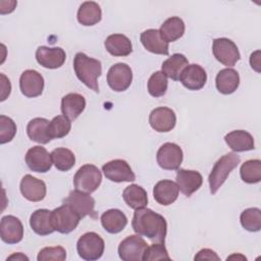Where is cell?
I'll return each mask as SVG.
<instances>
[{
  "instance_id": "obj_1",
  "label": "cell",
  "mask_w": 261,
  "mask_h": 261,
  "mask_svg": "<svg viewBox=\"0 0 261 261\" xmlns=\"http://www.w3.org/2000/svg\"><path fill=\"white\" fill-rule=\"evenodd\" d=\"M133 229L140 236L147 237L150 241L164 243L167 233L165 218L149 208L137 209L132 221Z\"/></svg>"
},
{
  "instance_id": "obj_2",
  "label": "cell",
  "mask_w": 261,
  "mask_h": 261,
  "mask_svg": "<svg viewBox=\"0 0 261 261\" xmlns=\"http://www.w3.org/2000/svg\"><path fill=\"white\" fill-rule=\"evenodd\" d=\"M73 69L77 79L88 88L99 93L98 77L102 73V64L98 59L89 57L83 52L75 54L73 59Z\"/></svg>"
},
{
  "instance_id": "obj_3",
  "label": "cell",
  "mask_w": 261,
  "mask_h": 261,
  "mask_svg": "<svg viewBox=\"0 0 261 261\" xmlns=\"http://www.w3.org/2000/svg\"><path fill=\"white\" fill-rule=\"evenodd\" d=\"M240 162H241L240 156L233 152L223 155L215 162L208 176L210 193L212 195L217 193L219 188L226 180L229 173L239 165Z\"/></svg>"
},
{
  "instance_id": "obj_4",
  "label": "cell",
  "mask_w": 261,
  "mask_h": 261,
  "mask_svg": "<svg viewBox=\"0 0 261 261\" xmlns=\"http://www.w3.org/2000/svg\"><path fill=\"white\" fill-rule=\"evenodd\" d=\"M104 240L94 231L84 233L76 243V251L79 256L87 261L100 259L104 253Z\"/></svg>"
},
{
  "instance_id": "obj_5",
  "label": "cell",
  "mask_w": 261,
  "mask_h": 261,
  "mask_svg": "<svg viewBox=\"0 0 261 261\" xmlns=\"http://www.w3.org/2000/svg\"><path fill=\"white\" fill-rule=\"evenodd\" d=\"M102 181V173L99 168L93 164L81 166L73 176L75 190L91 194L95 192Z\"/></svg>"
},
{
  "instance_id": "obj_6",
  "label": "cell",
  "mask_w": 261,
  "mask_h": 261,
  "mask_svg": "<svg viewBox=\"0 0 261 261\" xmlns=\"http://www.w3.org/2000/svg\"><path fill=\"white\" fill-rule=\"evenodd\" d=\"M51 219L56 231L67 234L76 228L81 217L70 206L63 204L51 211Z\"/></svg>"
},
{
  "instance_id": "obj_7",
  "label": "cell",
  "mask_w": 261,
  "mask_h": 261,
  "mask_svg": "<svg viewBox=\"0 0 261 261\" xmlns=\"http://www.w3.org/2000/svg\"><path fill=\"white\" fill-rule=\"evenodd\" d=\"M147 248L146 241L140 234H132L120 242L117 252L122 261H142Z\"/></svg>"
},
{
  "instance_id": "obj_8",
  "label": "cell",
  "mask_w": 261,
  "mask_h": 261,
  "mask_svg": "<svg viewBox=\"0 0 261 261\" xmlns=\"http://www.w3.org/2000/svg\"><path fill=\"white\" fill-rule=\"evenodd\" d=\"M212 52L214 57L223 65L233 66L241 58L237 45L227 38H218L213 41Z\"/></svg>"
},
{
  "instance_id": "obj_9",
  "label": "cell",
  "mask_w": 261,
  "mask_h": 261,
  "mask_svg": "<svg viewBox=\"0 0 261 261\" xmlns=\"http://www.w3.org/2000/svg\"><path fill=\"white\" fill-rule=\"evenodd\" d=\"M133 82L132 68L122 62L112 65L107 72V84L115 92H123Z\"/></svg>"
},
{
  "instance_id": "obj_10",
  "label": "cell",
  "mask_w": 261,
  "mask_h": 261,
  "mask_svg": "<svg viewBox=\"0 0 261 261\" xmlns=\"http://www.w3.org/2000/svg\"><path fill=\"white\" fill-rule=\"evenodd\" d=\"M63 204H66L70 206L79 215L81 218H84L88 215L95 218V200L93 197L90 196V194L74 190L71 191L68 196L63 199Z\"/></svg>"
},
{
  "instance_id": "obj_11",
  "label": "cell",
  "mask_w": 261,
  "mask_h": 261,
  "mask_svg": "<svg viewBox=\"0 0 261 261\" xmlns=\"http://www.w3.org/2000/svg\"><path fill=\"white\" fill-rule=\"evenodd\" d=\"M181 148L174 143H165L157 151V163L166 170L178 169L182 162Z\"/></svg>"
},
{
  "instance_id": "obj_12",
  "label": "cell",
  "mask_w": 261,
  "mask_h": 261,
  "mask_svg": "<svg viewBox=\"0 0 261 261\" xmlns=\"http://www.w3.org/2000/svg\"><path fill=\"white\" fill-rule=\"evenodd\" d=\"M105 177L114 182L134 181L136 175L125 160L114 159L102 166Z\"/></svg>"
},
{
  "instance_id": "obj_13",
  "label": "cell",
  "mask_w": 261,
  "mask_h": 261,
  "mask_svg": "<svg viewBox=\"0 0 261 261\" xmlns=\"http://www.w3.org/2000/svg\"><path fill=\"white\" fill-rule=\"evenodd\" d=\"M65 51L60 47L40 46L36 50V59L40 65L45 68H59L65 62Z\"/></svg>"
},
{
  "instance_id": "obj_14",
  "label": "cell",
  "mask_w": 261,
  "mask_h": 261,
  "mask_svg": "<svg viewBox=\"0 0 261 261\" xmlns=\"http://www.w3.org/2000/svg\"><path fill=\"white\" fill-rule=\"evenodd\" d=\"M19 89L28 98L40 96L44 90V79L40 72L34 69L24 70L19 77Z\"/></svg>"
},
{
  "instance_id": "obj_15",
  "label": "cell",
  "mask_w": 261,
  "mask_h": 261,
  "mask_svg": "<svg viewBox=\"0 0 261 261\" xmlns=\"http://www.w3.org/2000/svg\"><path fill=\"white\" fill-rule=\"evenodd\" d=\"M149 123L158 133L170 132L176 123V116L172 109L168 107H157L149 115Z\"/></svg>"
},
{
  "instance_id": "obj_16",
  "label": "cell",
  "mask_w": 261,
  "mask_h": 261,
  "mask_svg": "<svg viewBox=\"0 0 261 261\" xmlns=\"http://www.w3.org/2000/svg\"><path fill=\"white\" fill-rule=\"evenodd\" d=\"M0 237L6 244H17L23 238V226L21 221L13 216H3L0 222Z\"/></svg>"
},
{
  "instance_id": "obj_17",
  "label": "cell",
  "mask_w": 261,
  "mask_h": 261,
  "mask_svg": "<svg viewBox=\"0 0 261 261\" xmlns=\"http://www.w3.org/2000/svg\"><path fill=\"white\" fill-rule=\"evenodd\" d=\"M179 81L185 88L191 91L201 90L207 82V73L199 64L187 65L180 73Z\"/></svg>"
},
{
  "instance_id": "obj_18",
  "label": "cell",
  "mask_w": 261,
  "mask_h": 261,
  "mask_svg": "<svg viewBox=\"0 0 261 261\" xmlns=\"http://www.w3.org/2000/svg\"><path fill=\"white\" fill-rule=\"evenodd\" d=\"M25 163L31 170L36 172H47L53 164L51 154L41 146H35L28 150Z\"/></svg>"
},
{
  "instance_id": "obj_19",
  "label": "cell",
  "mask_w": 261,
  "mask_h": 261,
  "mask_svg": "<svg viewBox=\"0 0 261 261\" xmlns=\"http://www.w3.org/2000/svg\"><path fill=\"white\" fill-rule=\"evenodd\" d=\"M21 195L31 202H40L46 196V185L43 180L31 175L25 174L20 181Z\"/></svg>"
},
{
  "instance_id": "obj_20",
  "label": "cell",
  "mask_w": 261,
  "mask_h": 261,
  "mask_svg": "<svg viewBox=\"0 0 261 261\" xmlns=\"http://www.w3.org/2000/svg\"><path fill=\"white\" fill-rule=\"evenodd\" d=\"M203 182V177L196 170H188L179 168L176 172V185L178 190L187 197H191L200 189Z\"/></svg>"
},
{
  "instance_id": "obj_21",
  "label": "cell",
  "mask_w": 261,
  "mask_h": 261,
  "mask_svg": "<svg viewBox=\"0 0 261 261\" xmlns=\"http://www.w3.org/2000/svg\"><path fill=\"white\" fill-rule=\"evenodd\" d=\"M141 43L146 50L154 54L168 55V43L161 37L159 30L149 29L141 34Z\"/></svg>"
},
{
  "instance_id": "obj_22",
  "label": "cell",
  "mask_w": 261,
  "mask_h": 261,
  "mask_svg": "<svg viewBox=\"0 0 261 261\" xmlns=\"http://www.w3.org/2000/svg\"><path fill=\"white\" fill-rule=\"evenodd\" d=\"M178 192L179 190L176 182L170 179H163L154 186L153 197L158 204L168 206L177 199Z\"/></svg>"
},
{
  "instance_id": "obj_23",
  "label": "cell",
  "mask_w": 261,
  "mask_h": 261,
  "mask_svg": "<svg viewBox=\"0 0 261 261\" xmlns=\"http://www.w3.org/2000/svg\"><path fill=\"white\" fill-rule=\"evenodd\" d=\"M224 141L234 152H245L255 149L253 136L243 129H237L228 133L225 135Z\"/></svg>"
},
{
  "instance_id": "obj_24",
  "label": "cell",
  "mask_w": 261,
  "mask_h": 261,
  "mask_svg": "<svg viewBox=\"0 0 261 261\" xmlns=\"http://www.w3.org/2000/svg\"><path fill=\"white\" fill-rule=\"evenodd\" d=\"M86 99L77 93H69L61 99V112L69 120L76 119L85 110Z\"/></svg>"
},
{
  "instance_id": "obj_25",
  "label": "cell",
  "mask_w": 261,
  "mask_h": 261,
  "mask_svg": "<svg viewBox=\"0 0 261 261\" xmlns=\"http://www.w3.org/2000/svg\"><path fill=\"white\" fill-rule=\"evenodd\" d=\"M240 85V75L233 68L221 69L215 79V86L219 93L223 95L232 94Z\"/></svg>"
},
{
  "instance_id": "obj_26",
  "label": "cell",
  "mask_w": 261,
  "mask_h": 261,
  "mask_svg": "<svg viewBox=\"0 0 261 261\" xmlns=\"http://www.w3.org/2000/svg\"><path fill=\"white\" fill-rule=\"evenodd\" d=\"M105 49L113 56H127L133 51L130 40L122 34H113L106 38Z\"/></svg>"
},
{
  "instance_id": "obj_27",
  "label": "cell",
  "mask_w": 261,
  "mask_h": 261,
  "mask_svg": "<svg viewBox=\"0 0 261 261\" xmlns=\"http://www.w3.org/2000/svg\"><path fill=\"white\" fill-rule=\"evenodd\" d=\"M101 224L107 232L118 233L126 226L127 218L119 209H109L101 215Z\"/></svg>"
},
{
  "instance_id": "obj_28",
  "label": "cell",
  "mask_w": 261,
  "mask_h": 261,
  "mask_svg": "<svg viewBox=\"0 0 261 261\" xmlns=\"http://www.w3.org/2000/svg\"><path fill=\"white\" fill-rule=\"evenodd\" d=\"M30 225L39 236H47L55 231L52 224L51 211L48 209H38L33 212L30 217Z\"/></svg>"
},
{
  "instance_id": "obj_29",
  "label": "cell",
  "mask_w": 261,
  "mask_h": 261,
  "mask_svg": "<svg viewBox=\"0 0 261 261\" xmlns=\"http://www.w3.org/2000/svg\"><path fill=\"white\" fill-rule=\"evenodd\" d=\"M76 17L77 21L83 25H94L101 20L102 11L98 3L94 1H86L80 6Z\"/></svg>"
},
{
  "instance_id": "obj_30",
  "label": "cell",
  "mask_w": 261,
  "mask_h": 261,
  "mask_svg": "<svg viewBox=\"0 0 261 261\" xmlns=\"http://www.w3.org/2000/svg\"><path fill=\"white\" fill-rule=\"evenodd\" d=\"M49 120L43 117H36L30 120L27 125V134L29 138L39 144H47L51 141L48 136Z\"/></svg>"
},
{
  "instance_id": "obj_31",
  "label": "cell",
  "mask_w": 261,
  "mask_h": 261,
  "mask_svg": "<svg viewBox=\"0 0 261 261\" xmlns=\"http://www.w3.org/2000/svg\"><path fill=\"white\" fill-rule=\"evenodd\" d=\"M159 32L167 43L174 42L182 37L185 33V22L178 16H171L161 24Z\"/></svg>"
},
{
  "instance_id": "obj_32",
  "label": "cell",
  "mask_w": 261,
  "mask_h": 261,
  "mask_svg": "<svg viewBox=\"0 0 261 261\" xmlns=\"http://www.w3.org/2000/svg\"><path fill=\"white\" fill-rule=\"evenodd\" d=\"M189 65V61L184 54L175 53L163 61L161 65V71L169 79L178 81L184 68Z\"/></svg>"
},
{
  "instance_id": "obj_33",
  "label": "cell",
  "mask_w": 261,
  "mask_h": 261,
  "mask_svg": "<svg viewBox=\"0 0 261 261\" xmlns=\"http://www.w3.org/2000/svg\"><path fill=\"white\" fill-rule=\"evenodd\" d=\"M122 198L128 207L132 209L144 208L148 204L147 192L139 185H130L126 187L122 193Z\"/></svg>"
},
{
  "instance_id": "obj_34",
  "label": "cell",
  "mask_w": 261,
  "mask_h": 261,
  "mask_svg": "<svg viewBox=\"0 0 261 261\" xmlns=\"http://www.w3.org/2000/svg\"><path fill=\"white\" fill-rule=\"evenodd\" d=\"M50 154L54 166L60 171H67L75 164V156L69 149L57 148Z\"/></svg>"
},
{
  "instance_id": "obj_35",
  "label": "cell",
  "mask_w": 261,
  "mask_h": 261,
  "mask_svg": "<svg viewBox=\"0 0 261 261\" xmlns=\"http://www.w3.org/2000/svg\"><path fill=\"white\" fill-rule=\"evenodd\" d=\"M241 178L247 184H257L261 180V161L251 159L244 162L240 169Z\"/></svg>"
},
{
  "instance_id": "obj_36",
  "label": "cell",
  "mask_w": 261,
  "mask_h": 261,
  "mask_svg": "<svg viewBox=\"0 0 261 261\" xmlns=\"http://www.w3.org/2000/svg\"><path fill=\"white\" fill-rule=\"evenodd\" d=\"M70 128V120L64 115H57L48 124V136L51 140L60 139L67 136Z\"/></svg>"
},
{
  "instance_id": "obj_37",
  "label": "cell",
  "mask_w": 261,
  "mask_h": 261,
  "mask_svg": "<svg viewBox=\"0 0 261 261\" xmlns=\"http://www.w3.org/2000/svg\"><path fill=\"white\" fill-rule=\"evenodd\" d=\"M242 226L248 231H259L261 229V210L259 208L245 209L240 216Z\"/></svg>"
},
{
  "instance_id": "obj_38",
  "label": "cell",
  "mask_w": 261,
  "mask_h": 261,
  "mask_svg": "<svg viewBox=\"0 0 261 261\" xmlns=\"http://www.w3.org/2000/svg\"><path fill=\"white\" fill-rule=\"evenodd\" d=\"M167 76L162 71H155L149 77L148 92L151 96L157 98L163 96L167 91Z\"/></svg>"
},
{
  "instance_id": "obj_39",
  "label": "cell",
  "mask_w": 261,
  "mask_h": 261,
  "mask_svg": "<svg viewBox=\"0 0 261 261\" xmlns=\"http://www.w3.org/2000/svg\"><path fill=\"white\" fill-rule=\"evenodd\" d=\"M16 134V124L8 116L0 115V144L10 142Z\"/></svg>"
},
{
  "instance_id": "obj_40",
  "label": "cell",
  "mask_w": 261,
  "mask_h": 261,
  "mask_svg": "<svg viewBox=\"0 0 261 261\" xmlns=\"http://www.w3.org/2000/svg\"><path fill=\"white\" fill-rule=\"evenodd\" d=\"M66 259V251L63 247H45L40 250L37 260L38 261H47V260H54V261H63Z\"/></svg>"
},
{
  "instance_id": "obj_41",
  "label": "cell",
  "mask_w": 261,
  "mask_h": 261,
  "mask_svg": "<svg viewBox=\"0 0 261 261\" xmlns=\"http://www.w3.org/2000/svg\"><path fill=\"white\" fill-rule=\"evenodd\" d=\"M144 261L153 260H170L168 252L164 246V243H156L149 246L143 257Z\"/></svg>"
},
{
  "instance_id": "obj_42",
  "label": "cell",
  "mask_w": 261,
  "mask_h": 261,
  "mask_svg": "<svg viewBox=\"0 0 261 261\" xmlns=\"http://www.w3.org/2000/svg\"><path fill=\"white\" fill-rule=\"evenodd\" d=\"M195 260H220L219 256L211 249H202L194 257Z\"/></svg>"
},
{
  "instance_id": "obj_43",
  "label": "cell",
  "mask_w": 261,
  "mask_h": 261,
  "mask_svg": "<svg viewBox=\"0 0 261 261\" xmlns=\"http://www.w3.org/2000/svg\"><path fill=\"white\" fill-rule=\"evenodd\" d=\"M0 76H1V98H0V100L4 101L9 96V94L11 92V84H10V81L3 73H1Z\"/></svg>"
},
{
  "instance_id": "obj_44",
  "label": "cell",
  "mask_w": 261,
  "mask_h": 261,
  "mask_svg": "<svg viewBox=\"0 0 261 261\" xmlns=\"http://www.w3.org/2000/svg\"><path fill=\"white\" fill-rule=\"evenodd\" d=\"M260 51L257 50L254 53L251 54L250 57V64L252 66V68H254L257 72H260Z\"/></svg>"
},
{
  "instance_id": "obj_45",
  "label": "cell",
  "mask_w": 261,
  "mask_h": 261,
  "mask_svg": "<svg viewBox=\"0 0 261 261\" xmlns=\"http://www.w3.org/2000/svg\"><path fill=\"white\" fill-rule=\"evenodd\" d=\"M13 259H16V260H29V258L24 255H22L21 253H17V254H13L11 256H9L7 258V261L8 260H13Z\"/></svg>"
}]
</instances>
